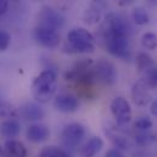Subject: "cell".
Returning a JSON list of instances; mask_svg holds the SVG:
<instances>
[{"instance_id": "2e32d148", "label": "cell", "mask_w": 157, "mask_h": 157, "mask_svg": "<svg viewBox=\"0 0 157 157\" xmlns=\"http://www.w3.org/2000/svg\"><path fill=\"white\" fill-rule=\"evenodd\" d=\"M20 130H21V124L15 118L5 119L0 124V134L4 138H9V139L15 138L20 134Z\"/></svg>"}, {"instance_id": "6da1fadb", "label": "cell", "mask_w": 157, "mask_h": 157, "mask_svg": "<svg viewBox=\"0 0 157 157\" xmlns=\"http://www.w3.org/2000/svg\"><path fill=\"white\" fill-rule=\"evenodd\" d=\"M101 36L106 50L113 57L124 61L130 59L129 28L121 16L115 13L105 16L101 26Z\"/></svg>"}, {"instance_id": "603a6c76", "label": "cell", "mask_w": 157, "mask_h": 157, "mask_svg": "<svg viewBox=\"0 0 157 157\" xmlns=\"http://www.w3.org/2000/svg\"><path fill=\"white\" fill-rule=\"evenodd\" d=\"M135 141L140 146H147L155 141V136L152 134H150L149 132H140L139 134H136Z\"/></svg>"}, {"instance_id": "7a4b0ae2", "label": "cell", "mask_w": 157, "mask_h": 157, "mask_svg": "<svg viewBox=\"0 0 157 157\" xmlns=\"http://www.w3.org/2000/svg\"><path fill=\"white\" fill-rule=\"evenodd\" d=\"M94 36L85 28H75L68 32L65 51L70 54H90L95 50Z\"/></svg>"}, {"instance_id": "ba28073f", "label": "cell", "mask_w": 157, "mask_h": 157, "mask_svg": "<svg viewBox=\"0 0 157 157\" xmlns=\"http://www.w3.org/2000/svg\"><path fill=\"white\" fill-rule=\"evenodd\" d=\"M38 18L40 26H45L55 31H60L65 26V17L59 11L49 6H44L40 10Z\"/></svg>"}, {"instance_id": "cb8c5ba5", "label": "cell", "mask_w": 157, "mask_h": 157, "mask_svg": "<svg viewBox=\"0 0 157 157\" xmlns=\"http://www.w3.org/2000/svg\"><path fill=\"white\" fill-rule=\"evenodd\" d=\"M134 127L140 132H149L152 128V121L149 117H140L135 122Z\"/></svg>"}, {"instance_id": "277c9868", "label": "cell", "mask_w": 157, "mask_h": 157, "mask_svg": "<svg viewBox=\"0 0 157 157\" xmlns=\"http://www.w3.org/2000/svg\"><path fill=\"white\" fill-rule=\"evenodd\" d=\"M94 65L95 62H93L91 60H82L65 73V78L66 80L76 82L77 84L89 86L96 82Z\"/></svg>"}, {"instance_id": "44dd1931", "label": "cell", "mask_w": 157, "mask_h": 157, "mask_svg": "<svg viewBox=\"0 0 157 157\" xmlns=\"http://www.w3.org/2000/svg\"><path fill=\"white\" fill-rule=\"evenodd\" d=\"M133 20L136 25L139 26H144V25H147L149 21H150V17H149V13L146 12L145 9L143 7H135L133 10Z\"/></svg>"}, {"instance_id": "3957f363", "label": "cell", "mask_w": 157, "mask_h": 157, "mask_svg": "<svg viewBox=\"0 0 157 157\" xmlns=\"http://www.w3.org/2000/svg\"><path fill=\"white\" fill-rule=\"evenodd\" d=\"M56 91V73L52 70H45L37 76L32 83V95L40 102H48Z\"/></svg>"}, {"instance_id": "d4e9b609", "label": "cell", "mask_w": 157, "mask_h": 157, "mask_svg": "<svg viewBox=\"0 0 157 157\" xmlns=\"http://www.w3.org/2000/svg\"><path fill=\"white\" fill-rule=\"evenodd\" d=\"M11 43V37L6 31L0 29V51H5L7 50V48L10 46Z\"/></svg>"}, {"instance_id": "484cf974", "label": "cell", "mask_w": 157, "mask_h": 157, "mask_svg": "<svg viewBox=\"0 0 157 157\" xmlns=\"http://www.w3.org/2000/svg\"><path fill=\"white\" fill-rule=\"evenodd\" d=\"M106 157H125V155L123 154L122 150L115 147V149H111V150H109L106 152Z\"/></svg>"}, {"instance_id": "4316f807", "label": "cell", "mask_w": 157, "mask_h": 157, "mask_svg": "<svg viewBox=\"0 0 157 157\" xmlns=\"http://www.w3.org/2000/svg\"><path fill=\"white\" fill-rule=\"evenodd\" d=\"M9 9V0H0V18L7 12Z\"/></svg>"}, {"instance_id": "7402d4cb", "label": "cell", "mask_w": 157, "mask_h": 157, "mask_svg": "<svg viewBox=\"0 0 157 157\" xmlns=\"http://www.w3.org/2000/svg\"><path fill=\"white\" fill-rule=\"evenodd\" d=\"M141 44L147 50H155L157 48V36L155 33H145L141 37Z\"/></svg>"}, {"instance_id": "30bf717a", "label": "cell", "mask_w": 157, "mask_h": 157, "mask_svg": "<svg viewBox=\"0 0 157 157\" xmlns=\"http://www.w3.org/2000/svg\"><path fill=\"white\" fill-rule=\"evenodd\" d=\"M54 107L63 113H72L76 112L79 107V100L77 96L72 94H60L54 99Z\"/></svg>"}, {"instance_id": "ac0fdd59", "label": "cell", "mask_w": 157, "mask_h": 157, "mask_svg": "<svg viewBox=\"0 0 157 157\" xmlns=\"http://www.w3.org/2000/svg\"><path fill=\"white\" fill-rule=\"evenodd\" d=\"M135 63H136V68L139 72H146L147 70H150L151 67H155V62L154 59L146 54V52H140L138 54L136 59H135Z\"/></svg>"}, {"instance_id": "9a60e30c", "label": "cell", "mask_w": 157, "mask_h": 157, "mask_svg": "<svg viewBox=\"0 0 157 157\" xmlns=\"http://www.w3.org/2000/svg\"><path fill=\"white\" fill-rule=\"evenodd\" d=\"M104 147V140L100 136L90 138L80 149V157H95Z\"/></svg>"}, {"instance_id": "5bb4252c", "label": "cell", "mask_w": 157, "mask_h": 157, "mask_svg": "<svg viewBox=\"0 0 157 157\" xmlns=\"http://www.w3.org/2000/svg\"><path fill=\"white\" fill-rule=\"evenodd\" d=\"M4 157H27L26 146L18 140H6L4 144Z\"/></svg>"}, {"instance_id": "8fae6325", "label": "cell", "mask_w": 157, "mask_h": 157, "mask_svg": "<svg viewBox=\"0 0 157 157\" xmlns=\"http://www.w3.org/2000/svg\"><path fill=\"white\" fill-rule=\"evenodd\" d=\"M133 102L140 107H145L151 102V93H150V88L140 79L139 82H136L133 86H132V91H130Z\"/></svg>"}, {"instance_id": "5b68a950", "label": "cell", "mask_w": 157, "mask_h": 157, "mask_svg": "<svg viewBox=\"0 0 157 157\" xmlns=\"http://www.w3.org/2000/svg\"><path fill=\"white\" fill-rule=\"evenodd\" d=\"M84 136H85V128L80 123H70L63 128L61 133L62 144L71 150L79 146Z\"/></svg>"}, {"instance_id": "4fadbf2b", "label": "cell", "mask_w": 157, "mask_h": 157, "mask_svg": "<svg viewBox=\"0 0 157 157\" xmlns=\"http://www.w3.org/2000/svg\"><path fill=\"white\" fill-rule=\"evenodd\" d=\"M27 139L34 144L44 143L49 139L50 136V130L45 124L41 123H36L28 127L27 129Z\"/></svg>"}, {"instance_id": "ffe728a7", "label": "cell", "mask_w": 157, "mask_h": 157, "mask_svg": "<svg viewBox=\"0 0 157 157\" xmlns=\"http://www.w3.org/2000/svg\"><path fill=\"white\" fill-rule=\"evenodd\" d=\"M141 80L150 88L156 89L157 88V67H151L146 72H144Z\"/></svg>"}, {"instance_id": "7c38bea8", "label": "cell", "mask_w": 157, "mask_h": 157, "mask_svg": "<svg viewBox=\"0 0 157 157\" xmlns=\"http://www.w3.org/2000/svg\"><path fill=\"white\" fill-rule=\"evenodd\" d=\"M107 4L105 0H91L90 6L84 12V21L89 25L98 23L101 20L102 12L106 10Z\"/></svg>"}, {"instance_id": "52a82bcc", "label": "cell", "mask_w": 157, "mask_h": 157, "mask_svg": "<svg viewBox=\"0 0 157 157\" xmlns=\"http://www.w3.org/2000/svg\"><path fill=\"white\" fill-rule=\"evenodd\" d=\"M110 109L118 125L123 127L132 121V107L124 98L122 96L115 98L110 105Z\"/></svg>"}, {"instance_id": "8992f818", "label": "cell", "mask_w": 157, "mask_h": 157, "mask_svg": "<svg viewBox=\"0 0 157 157\" xmlns=\"http://www.w3.org/2000/svg\"><path fill=\"white\" fill-rule=\"evenodd\" d=\"M95 79L105 85H113L117 80V70L115 65L107 60H99L94 65Z\"/></svg>"}, {"instance_id": "83f0119b", "label": "cell", "mask_w": 157, "mask_h": 157, "mask_svg": "<svg viewBox=\"0 0 157 157\" xmlns=\"http://www.w3.org/2000/svg\"><path fill=\"white\" fill-rule=\"evenodd\" d=\"M150 111H151L152 116L157 117V99H156V100H154V101L151 102V106H150Z\"/></svg>"}, {"instance_id": "d6986e66", "label": "cell", "mask_w": 157, "mask_h": 157, "mask_svg": "<svg viewBox=\"0 0 157 157\" xmlns=\"http://www.w3.org/2000/svg\"><path fill=\"white\" fill-rule=\"evenodd\" d=\"M39 157H70V155L61 147L55 145H49L41 149Z\"/></svg>"}, {"instance_id": "e0dca14e", "label": "cell", "mask_w": 157, "mask_h": 157, "mask_svg": "<svg viewBox=\"0 0 157 157\" xmlns=\"http://www.w3.org/2000/svg\"><path fill=\"white\" fill-rule=\"evenodd\" d=\"M22 115L27 121H41L45 112L36 102H28L22 107Z\"/></svg>"}, {"instance_id": "4dcf8cb0", "label": "cell", "mask_w": 157, "mask_h": 157, "mask_svg": "<svg viewBox=\"0 0 157 157\" xmlns=\"http://www.w3.org/2000/svg\"><path fill=\"white\" fill-rule=\"evenodd\" d=\"M12 1H20V0H12Z\"/></svg>"}, {"instance_id": "f1b7e54d", "label": "cell", "mask_w": 157, "mask_h": 157, "mask_svg": "<svg viewBox=\"0 0 157 157\" xmlns=\"http://www.w3.org/2000/svg\"><path fill=\"white\" fill-rule=\"evenodd\" d=\"M117 4L119 5H122V6H124V5H129V4H132L133 2V0H115Z\"/></svg>"}, {"instance_id": "9c48e42d", "label": "cell", "mask_w": 157, "mask_h": 157, "mask_svg": "<svg viewBox=\"0 0 157 157\" xmlns=\"http://www.w3.org/2000/svg\"><path fill=\"white\" fill-rule=\"evenodd\" d=\"M34 38L41 46L48 49H56L60 45V34L57 31L38 25L34 29Z\"/></svg>"}, {"instance_id": "f546056e", "label": "cell", "mask_w": 157, "mask_h": 157, "mask_svg": "<svg viewBox=\"0 0 157 157\" xmlns=\"http://www.w3.org/2000/svg\"><path fill=\"white\" fill-rule=\"evenodd\" d=\"M150 1H152V2H157V0H150Z\"/></svg>"}]
</instances>
